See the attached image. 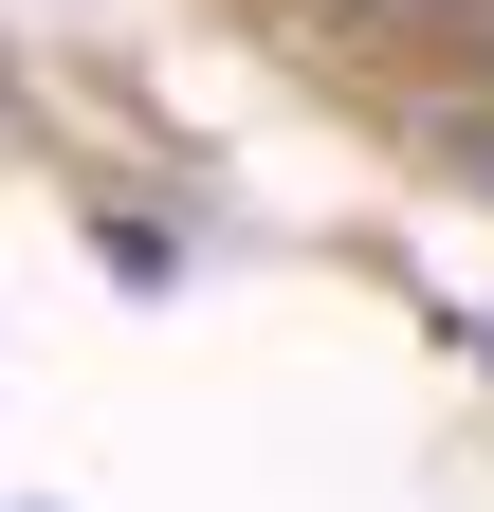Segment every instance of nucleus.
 Returning a JSON list of instances; mask_svg holds the SVG:
<instances>
[{
    "instance_id": "obj_1",
    "label": "nucleus",
    "mask_w": 494,
    "mask_h": 512,
    "mask_svg": "<svg viewBox=\"0 0 494 512\" xmlns=\"http://www.w3.org/2000/svg\"><path fill=\"white\" fill-rule=\"evenodd\" d=\"M458 348H476V366H494V330H476V311H458Z\"/></svg>"
}]
</instances>
